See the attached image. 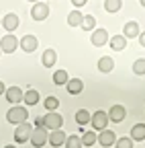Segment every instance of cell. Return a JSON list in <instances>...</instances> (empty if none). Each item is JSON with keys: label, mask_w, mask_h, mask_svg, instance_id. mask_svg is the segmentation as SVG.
<instances>
[{"label": "cell", "mask_w": 145, "mask_h": 148, "mask_svg": "<svg viewBox=\"0 0 145 148\" xmlns=\"http://www.w3.org/2000/svg\"><path fill=\"white\" fill-rule=\"evenodd\" d=\"M27 117H29L27 107H19V105L10 107V109H8V113H6V121H8V123H16V125L27 123Z\"/></svg>", "instance_id": "cell-1"}, {"label": "cell", "mask_w": 145, "mask_h": 148, "mask_svg": "<svg viewBox=\"0 0 145 148\" xmlns=\"http://www.w3.org/2000/svg\"><path fill=\"white\" fill-rule=\"evenodd\" d=\"M63 125V117L57 113V111H53V113H47L43 117V127L45 130H51V132H55V130H61Z\"/></svg>", "instance_id": "cell-2"}, {"label": "cell", "mask_w": 145, "mask_h": 148, "mask_svg": "<svg viewBox=\"0 0 145 148\" xmlns=\"http://www.w3.org/2000/svg\"><path fill=\"white\" fill-rule=\"evenodd\" d=\"M90 123H92L94 132H102V130H106V125H108V115H106V111H102V109L94 111L92 117H90Z\"/></svg>", "instance_id": "cell-3"}, {"label": "cell", "mask_w": 145, "mask_h": 148, "mask_svg": "<svg viewBox=\"0 0 145 148\" xmlns=\"http://www.w3.org/2000/svg\"><path fill=\"white\" fill-rule=\"evenodd\" d=\"M19 47V39L14 37V33H6L2 39H0V51L4 53H14Z\"/></svg>", "instance_id": "cell-4"}, {"label": "cell", "mask_w": 145, "mask_h": 148, "mask_svg": "<svg viewBox=\"0 0 145 148\" xmlns=\"http://www.w3.org/2000/svg\"><path fill=\"white\" fill-rule=\"evenodd\" d=\"M47 138H49V134H47L45 127H35L33 134H31V138H29V142H31L35 148H41V146L47 144Z\"/></svg>", "instance_id": "cell-5"}, {"label": "cell", "mask_w": 145, "mask_h": 148, "mask_svg": "<svg viewBox=\"0 0 145 148\" xmlns=\"http://www.w3.org/2000/svg\"><path fill=\"white\" fill-rule=\"evenodd\" d=\"M49 16V4L47 2H37L31 8V18L33 21H45Z\"/></svg>", "instance_id": "cell-6"}, {"label": "cell", "mask_w": 145, "mask_h": 148, "mask_svg": "<svg viewBox=\"0 0 145 148\" xmlns=\"http://www.w3.org/2000/svg\"><path fill=\"white\" fill-rule=\"evenodd\" d=\"M31 134H33L31 123H21V125H16V130H14V140L19 144H25L31 138Z\"/></svg>", "instance_id": "cell-7"}, {"label": "cell", "mask_w": 145, "mask_h": 148, "mask_svg": "<svg viewBox=\"0 0 145 148\" xmlns=\"http://www.w3.org/2000/svg\"><path fill=\"white\" fill-rule=\"evenodd\" d=\"M23 95H25V90L19 88V86H10V88H6V92H4V97H6V101H8L10 105L23 103Z\"/></svg>", "instance_id": "cell-8"}, {"label": "cell", "mask_w": 145, "mask_h": 148, "mask_svg": "<svg viewBox=\"0 0 145 148\" xmlns=\"http://www.w3.org/2000/svg\"><path fill=\"white\" fill-rule=\"evenodd\" d=\"M108 121H113V123H121L123 119H125V115H127V109L123 107V105H113L111 109H108Z\"/></svg>", "instance_id": "cell-9"}, {"label": "cell", "mask_w": 145, "mask_h": 148, "mask_svg": "<svg viewBox=\"0 0 145 148\" xmlns=\"http://www.w3.org/2000/svg\"><path fill=\"white\" fill-rule=\"evenodd\" d=\"M96 142H98L100 146H104V148H111V146L117 142V134L113 132V130L106 127V130H102V132L98 134V140H96Z\"/></svg>", "instance_id": "cell-10"}, {"label": "cell", "mask_w": 145, "mask_h": 148, "mask_svg": "<svg viewBox=\"0 0 145 148\" xmlns=\"http://www.w3.org/2000/svg\"><path fill=\"white\" fill-rule=\"evenodd\" d=\"M90 41H92V45L96 47H102L108 43V31L106 29H94L92 31V37H90Z\"/></svg>", "instance_id": "cell-11"}, {"label": "cell", "mask_w": 145, "mask_h": 148, "mask_svg": "<svg viewBox=\"0 0 145 148\" xmlns=\"http://www.w3.org/2000/svg\"><path fill=\"white\" fill-rule=\"evenodd\" d=\"M19 45L23 47V51L31 53V51H35L39 47V41H37V37H35V35H25L23 39H19Z\"/></svg>", "instance_id": "cell-12"}, {"label": "cell", "mask_w": 145, "mask_h": 148, "mask_svg": "<svg viewBox=\"0 0 145 148\" xmlns=\"http://www.w3.org/2000/svg\"><path fill=\"white\" fill-rule=\"evenodd\" d=\"M139 23H135V21H129V23H125V27H123V37L125 39H133V37H139Z\"/></svg>", "instance_id": "cell-13"}, {"label": "cell", "mask_w": 145, "mask_h": 148, "mask_svg": "<svg viewBox=\"0 0 145 148\" xmlns=\"http://www.w3.org/2000/svg\"><path fill=\"white\" fill-rule=\"evenodd\" d=\"M65 134H63V130H55V132H51L49 134V138H47V142L53 146V148H59V146H63L65 144Z\"/></svg>", "instance_id": "cell-14"}, {"label": "cell", "mask_w": 145, "mask_h": 148, "mask_svg": "<svg viewBox=\"0 0 145 148\" xmlns=\"http://www.w3.org/2000/svg\"><path fill=\"white\" fill-rule=\"evenodd\" d=\"M2 27L8 33H14V29L19 27V16H16L14 12H8L6 16H2Z\"/></svg>", "instance_id": "cell-15"}, {"label": "cell", "mask_w": 145, "mask_h": 148, "mask_svg": "<svg viewBox=\"0 0 145 148\" xmlns=\"http://www.w3.org/2000/svg\"><path fill=\"white\" fill-rule=\"evenodd\" d=\"M39 90H35V88H27L25 90V95H23V103L27 107H33V105H37L39 103Z\"/></svg>", "instance_id": "cell-16"}, {"label": "cell", "mask_w": 145, "mask_h": 148, "mask_svg": "<svg viewBox=\"0 0 145 148\" xmlns=\"http://www.w3.org/2000/svg\"><path fill=\"white\" fill-rule=\"evenodd\" d=\"M55 62H57L55 49H45L43 56H41V64H43L45 68H53V66H55Z\"/></svg>", "instance_id": "cell-17"}, {"label": "cell", "mask_w": 145, "mask_h": 148, "mask_svg": "<svg viewBox=\"0 0 145 148\" xmlns=\"http://www.w3.org/2000/svg\"><path fill=\"white\" fill-rule=\"evenodd\" d=\"M133 142H143L145 140V123H135L131 127V136H129Z\"/></svg>", "instance_id": "cell-18"}, {"label": "cell", "mask_w": 145, "mask_h": 148, "mask_svg": "<svg viewBox=\"0 0 145 148\" xmlns=\"http://www.w3.org/2000/svg\"><path fill=\"white\" fill-rule=\"evenodd\" d=\"M65 88H67L69 95H80V92L84 90V82L80 78H69L67 84H65Z\"/></svg>", "instance_id": "cell-19"}, {"label": "cell", "mask_w": 145, "mask_h": 148, "mask_svg": "<svg viewBox=\"0 0 145 148\" xmlns=\"http://www.w3.org/2000/svg\"><path fill=\"white\" fill-rule=\"evenodd\" d=\"M113 68H115V60L111 58V56H102V58L98 60V70H100L102 74L113 72Z\"/></svg>", "instance_id": "cell-20"}, {"label": "cell", "mask_w": 145, "mask_h": 148, "mask_svg": "<svg viewBox=\"0 0 145 148\" xmlns=\"http://www.w3.org/2000/svg\"><path fill=\"white\" fill-rule=\"evenodd\" d=\"M108 45H111L115 51H123L127 47V39H125L123 35H113L111 39H108Z\"/></svg>", "instance_id": "cell-21"}, {"label": "cell", "mask_w": 145, "mask_h": 148, "mask_svg": "<svg viewBox=\"0 0 145 148\" xmlns=\"http://www.w3.org/2000/svg\"><path fill=\"white\" fill-rule=\"evenodd\" d=\"M82 21H84V14H82L80 10H71V12L67 14V25H69V27H80Z\"/></svg>", "instance_id": "cell-22"}, {"label": "cell", "mask_w": 145, "mask_h": 148, "mask_svg": "<svg viewBox=\"0 0 145 148\" xmlns=\"http://www.w3.org/2000/svg\"><path fill=\"white\" fill-rule=\"evenodd\" d=\"M90 117H92V113H90L88 109H80V111H76V123H78V125H86V123H90Z\"/></svg>", "instance_id": "cell-23"}, {"label": "cell", "mask_w": 145, "mask_h": 148, "mask_svg": "<svg viewBox=\"0 0 145 148\" xmlns=\"http://www.w3.org/2000/svg\"><path fill=\"white\" fill-rule=\"evenodd\" d=\"M67 80H69V76H67L65 70H55V72H53V82H55L57 86L67 84Z\"/></svg>", "instance_id": "cell-24"}, {"label": "cell", "mask_w": 145, "mask_h": 148, "mask_svg": "<svg viewBox=\"0 0 145 148\" xmlns=\"http://www.w3.org/2000/svg\"><path fill=\"white\" fill-rule=\"evenodd\" d=\"M84 31H94V27H96V18L92 16V14H84V21H82V25H80Z\"/></svg>", "instance_id": "cell-25"}, {"label": "cell", "mask_w": 145, "mask_h": 148, "mask_svg": "<svg viewBox=\"0 0 145 148\" xmlns=\"http://www.w3.org/2000/svg\"><path fill=\"white\" fill-rule=\"evenodd\" d=\"M80 140H82V146H92V144H96L98 136H96V132H84Z\"/></svg>", "instance_id": "cell-26"}, {"label": "cell", "mask_w": 145, "mask_h": 148, "mask_svg": "<svg viewBox=\"0 0 145 148\" xmlns=\"http://www.w3.org/2000/svg\"><path fill=\"white\" fill-rule=\"evenodd\" d=\"M121 6H123L121 0H106V2H104V10L106 12H119Z\"/></svg>", "instance_id": "cell-27"}, {"label": "cell", "mask_w": 145, "mask_h": 148, "mask_svg": "<svg viewBox=\"0 0 145 148\" xmlns=\"http://www.w3.org/2000/svg\"><path fill=\"white\" fill-rule=\"evenodd\" d=\"M43 105H45V109H47V113H53V111L59 107V101H57V97H47V99L43 101Z\"/></svg>", "instance_id": "cell-28"}, {"label": "cell", "mask_w": 145, "mask_h": 148, "mask_svg": "<svg viewBox=\"0 0 145 148\" xmlns=\"http://www.w3.org/2000/svg\"><path fill=\"white\" fill-rule=\"evenodd\" d=\"M133 74H137V76H143L145 74V58H139L133 62Z\"/></svg>", "instance_id": "cell-29"}, {"label": "cell", "mask_w": 145, "mask_h": 148, "mask_svg": "<svg viewBox=\"0 0 145 148\" xmlns=\"http://www.w3.org/2000/svg\"><path fill=\"white\" fill-rule=\"evenodd\" d=\"M65 148H82V140H80V136H67L65 138Z\"/></svg>", "instance_id": "cell-30"}, {"label": "cell", "mask_w": 145, "mask_h": 148, "mask_svg": "<svg viewBox=\"0 0 145 148\" xmlns=\"http://www.w3.org/2000/svg\"><path fill=\"white\" fill-rule=\"evenodd\" d=\"M115 148H133V140H131L129 136L117 138V142H115Z\"/></svg>", "instance_id": "cell-31"}, {"label": "cell", "mask_w": 145, "mask_h": 148, "mask_svg": "<svg viewBox=\"0 0 145 148\" xmlns=\"http://www.w3.org/2000/svg\"><path fill=\"white\" fill-rule=\"evenodd\" d=\"M86 4V0H74V2H71V6H74V10H78V8H82Z\"/></svg>", "instance_id": "cell-32"}, {"label": "cell", "mask_w": 145, "mask_h": 148, "mask_svg": "<svg viewBox=\"0 0 145 148\" xmlns=\"http://www.w3.org/2000/svg\"><path fill=\"white\" fill-rule=\"evenodd\" d=\"M35 127H43V117H35Z\"/></svg>", "instance_id": "cell-33"}, {"label": "cell", "mask_w": 145, "mask_h": 148, "mask_svg": "<svg viewBox=\"0 0 145 148\" xmlns=\"http://www.w3.org/2000/svg\"><path fill=\"white\" fill-rule=\"evenodd\" d=\"M139 43L145 47V33H139Z\"/></svg>", "instance_id": "cell-34"}, {"label": "cell", "mask_w": 145, "mask_h": 148, "mask_svg": "<svg viewBox=\"0 0 145 148\" xmlns=\"http://www.w3.org/2000/svg\"><path fill=\"white\" fill-rule=\"evenodd\" d=\"M4 92H6V86H4L2 80H0V95H4Z\"/></svg>", "instance_id": "cell-35"}, {"label": "cell", "mask_w": 145, "mask_h": 148, "mask_svg": "<svg viewBox=\"0 0 145 148\" xmlns=\"http://www.w3.org/2000/svg\"><path fill=\"white\" fill-rule=\"evenodd\" d=\"M4 148H16V146H10V144H8V146H4Z\"/></svg>", "instance_id": "cell-36"}, {"label": "cell", "mask_w": 145, "mask_h": 148, "mask_svg": "<svg viewBox=\"0 0 145 148\" xmlns=\"http://www.w3.org/2000/svg\"><path fill=\"white\" fill-rule=\"evenodd\" d=\"M141 6H145V0H141Z\"/></svg>", "instance_id": "cell-37"}, {"label": "cell", "mask_w": 145, "mask_h": 148, "mask_svg": "<svg viewBox=\"0 0 145 148\" xmlns=\"http://www.w3.org/2000/svg\"><path fill=\"white\" fill-rule=\"evenodd\" d=\"M0 25H2V18H0Z\"/></svg>", "instance_id": "cell-38"}, {"label": "cell", "mask_w": 145, "mask_h": 148, "mask_svg": "<svg viewBox=\"0 0 145 148\" xmlns=\"http://www.w3.org/2000/svg\"><path fill=\"white\" fill-rule=\"evenodd\" d=\"M0 53H2V51H0Z\"/></svg>", "instance_id": "cell-39"}]
</instances>
